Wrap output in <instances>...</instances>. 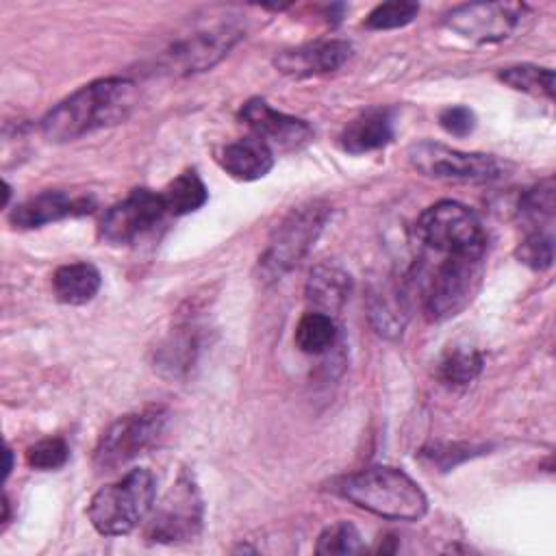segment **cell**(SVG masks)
<instances>
[{"label":"cell","instance_id":"6da1fadb","mask_svg":"<svg viewBox=\"0 0 556 556\" xmlns=\"http://www.w3.org/2000/svg\"><path fill=\"white\" fill-rule=\"evenodd\" d=\"M139 100L137 85L128 78L109 76L93 80L41 117V135L48 141L65 143L100 128L124 122Z\"/></svg>","mask_w":556,"mask_h":556},{"label":"cell","instance_id":"7a4b0ae2","mask_svg":"<svg viewBox=\"0 0 556 556\" xmlns=\"http://www.w3.org/2000/svg\"><path fill=\"white\" fill-rule=\"evenodd\" d=\"M337 493L354 506L393 521H415L428 510L419 484L397 467L376 465L337 482Z\"/></svg>","mask_w":556,"mask_h":556},{"label":"cell","instance_id":"3957f363","mask_svg":"<svg viewBox=\"0 0 556 556\" xmlns=\"http://www.w3.org/2000/svg\"><path fill=\"white\" fill-rule=\"evenodd\" d=\"M432 254V252H430ZM486 252L437 254L432 265L417 267L421 311L428 321H445L469 306L480 289Z\"/></svg>","mask_w":556,"mask_h":556},{"label":"cell","instance_id":"277c9868","mask_svg":"<svg viewBox=\"0 0 556 556\" xmlns=\"http://www.w3.org/2000/svg\"><path fill=\"white\" fill-rule=\"evenodd\" d=\"M156 482L150 469H130L124 478L98 489L87 506L91 526L104 536L132 532L152 510Z\"/></svg>","mask_w":556,"mask_h":556},{"label":"cell","instance_id":"5b68a950","mask_svg":"<svg viewBox=\"0 0 556 556\" xmlns=\"http://www.w3.org/2000/svg\"><path fill=\"white\" fill-rule=\"evenodd\" d=\"M330 217V206L321 200H311L289 211L274 228L265 252L258 258V276L263 282L280 280L311 252L319 232Z\"/></svg>","mask_w":556,"mask_h":556},{"label":"cell","instance_id":"8992f818","mask_svg":"<svg viewBox=\"0 0 556 556\" xmlns=\"http://www.w3.org/2000/svg\"><path fill=\"white\" fill-rule=\"evenodd\" d=\"M167 408L146 406L117 417L98 439L93 450V467L98 471H115L150 450L165 430Z\"/></svg>","mask_w":556,"mask_h":556},{"label":"cell","instance_id":"52a82bcc","mask_svg":"<svg viewBox=\"0 0 556 556\" xmlns=\"http://www.w3.org/2000/svg\"><path fill=\"white\" fill-rule=\"evenodd\" d=\"M417 239L432 254L486 252V235L471 208L454 200H441L428 206L417 224Z\"/></svg>","mask_w":556,"mask_h":556},{"label":"cell","instance_id":"ba28073f","mask_svg":"<svg viewBox=\"0 0 556 556\" xmlns=\"http://www.w3.org/2000/svg\"><path fill=\"white\" fill-rule=\"evenodd\" d=\"M408 163L426 178L443 182L484 185L506 176V163L493 154L463 152L437 141H417L408 148Z\"/></svg>","mask_w":556,"mask_h":556},{"label":"cell","instance_id":"9c48e42d","mask_svg":"<svg viewBox=\"0 0 556 556\" xmlns=\"http://www.w3.org/2000/svg\"><path fill=\"white\" fill-rule=\"evenodd\" d=\"M204 504L189 471H180L165 497L152 506L146 523V539L152 543L193 541L202 530Z\"/></svg>","mask_w":556,"mask_h":556},{"label":"cell","instance_id":"30bf717a","mask_svg":"<svg viewBox=\"0 0 556 556\" xmlns=\"http://www.w3.org/2000/svg\"><path fill=\"white\" fill-rule=\"evenodd\" d=\"M523 13L526 4L519 2H469L454 7L443 24L471 43H495L517 30Z\"/></svg>","mask_w":556,"mask_h":556},{"label":"cell","instance_id":"8fae6325","mask_svg":"<svg viewBox=\"0 0 556 556\" xmlns=\"http://www.w3.org/2000/svg\"><path fill=\"white\" fill-rule=\"evenodd\" d=\"M167 208L161 193L150 189H132L122 202L113 204L100 222V239L111 245H126L137 241L141 235L150 232L163 217Z\"/></svg>","mask_w":556,"mask_h":556},{"label":"cell","instance_id":"7c38bea8","mask_svg":"<svg viewBox=\"0 0 556 556\" xmlns=\"http://www.w3.org/2000/svg\"><path fill=\"white\" fill-rule=\"evenodd\" d=\"M239 39L241 30L232 26H217L213 30L195 33L165 50L161 56V67L169 74L182 76L204 72L224 59Z\"/></svg>","mask_w":556,"mask_h":556},{"label":"cell","instance_id":"4fadbf2b","mask_svg":"<svg viewBox=\"0 0 556 556\" xmlns=\"http://www.w3.org/2000/svg\"><path fill=\"white\" fill-rule=\"evenodd\" d=\"M239 117L254 137L271 148V152L300 150L313 139V128L304 119L276 111L261 98L248 100L241 106Z\"/></svg>","mask_w":556,"mask_h":556},{"label":"cell","instance_id":"5bb4252c","mask_svg":"<svg viewBox=\"0 0 556 556\" xmlns=\"http://www.w3.org/2000/svg\"><path fill=\"white\" fill-rule=\"evenodd\" d=\"M352 56V46L343 39L315 41L300 48L282 50L276 54L274 65L278 72L295 78L317 76L339 70Z\"/></svg>","mask_w":556,"mask_h":556},{"label":"cell","instance_id":"9a60e30c","mask_svg":"<svg viewBox=\"0 0 556 556\" xmlns=\"http://www.w3.org/2000/svg\"><path fill=\"white\" fill-rule=\"evenodd\" d=\"M93 211V200L91 198H74L63 191H43L37 193L20 204L9 215V222L15 228H41L46 224L65 219V217H76Z\"/></svg>","mask_w":556,"mask_h":556},{"label":"cell","instance_id":"2e32d148","mask_svg":"<svg viewBox=\"0 0 556 556\" xmlns=\"http://www.w3.org/2000/svg\"><path fill=\"white\" fill-rule=\"evenodd\" d=\"M219 165L237 180L250 182L269 174L274 167V152L258 137L250 135L222 148Z\"/></svg>","mask_w":556,"mask_h":556},{"label":"cell","instance_id":"e0dca14e","mask_svg":"<svg viewBox=\"0 0 556 556\" xmlns=\"http://www.w3.org/2000/svg\"><path fill=\"white\" fill-rule=\"evenodd\" d=\"M393 139V119L389 109H369L354 117L341 132L339 143L350 154H365L384 148Z\"/></svg>","mask_w":556,"mask_h":556},{"label":"cell","instance_id":"ac0fdd59","mask_svg":"<svg viewBox=\"0 0 556 556\" xmlns=\"http://www.w3.org/2000/svg\"><path fill=\"white\" fill-rule=\"evenodd\" d=\"M350 291H352L350 274L337 265L321 263L311 271L304 295H306V302L313 306V311L334 315L343 308L345 300L350 298Z\"/></svg>","mask_w":556,"mask_h":556},{"label":"cell","instance_id":"d6986e66","mask_svg":"<svg viewBox=\"0 0 556 556\" xmlns=\"http://www.w3.org/2000/svg\"><path fill=\"white\" fill-rule=\"evenodd\" d=\"M102 276L91 263H67L52 274V291L59 302L70 306L87 304L100 291Z\"/></svg>","mask_w":556,"mask_h":556},{"label":"cell","instance_id":"ffe728a7","mask_svg":"<svg viewBox=\"0 0 556 556\" xmlns=\"http://www.w3.org/2000/svg\"><path fill=\"white\" fill-rule=\"evenodd\" d=\"M369 319L384 337H397L406 324V304L400 289L382 285L369 293Z\"/></svg>","mask_w":556,"mask_h":556},{"label":"cell","instance_id":"44dd1931","mask_svg":"<svg viewBox=\"0 0 556 556\" xmlns=\"http://www.w3.org/2000/svg\"><path fill=\"white\" fill-rule=\"evenodd\" d=\"M519 222L523 224L526 232H552L554 224V180L547 178L530 189L519 200L517 206Z\"/></svg>","mask_w":556,"mask_h":556},{"label":"cell","instance_id":"7402d4cb","mask_svg":"<svg viewBox=\"0 0 556 556\" xmlns=\"http://www.w3.org/2000/svg\"><path fill=\"white\" fill-rule=\"evenodd\" d=\"M337 337H339V330H337L332 315H326L319 311H308L298 321L293 339H295V345L304 354L319 356L337 345Z\"/></svg>","mask_w":556,"mask_h":556},{"label":"cell","instance_id":"603a6c76","mask_svg":"<svg viewBox=\"0 0 556 556\" xmlns=\"http://www.w3.org/2000/svg\"><path fill=\"white\" fill-rule=\"evenodd\" d=\"M161 198H163L167 213L180 217V215H189V213L202 208L208 200V191H206V185L202 182V178L193 169H185L163 189Z\"/></svg>","mask_w":556,"mask_h":556},{"label":"cell","instance_id":"cb8c5ba5","mask_svg":"<svg viewBox=\"0 0 556 556\" xmlns=\"http://www.w3.org/2000/svg\"><path fill=\"white\" fill-rule=\"evenodd\" d=\"M482 371V354L473 348L456 345L445 352L439 363V378L452 387H465L473 382Z\"/></svg>","mask_w":556,"mask_h":556},{"label":"cell","instance_id":"d4e9b609","mask_svg":"<svg viewBox=\"0 0 556 556\" xmlns=\"http://www.w3.org/2000/svg\"><path fill=\"white\" fill-rule=\"evenodd\" d=\"M500 80L517 91L554 100V72L549 67L513 65L500 72Z\"/></svg>","mask_w":556,"mask_h":556},{"label":"cell","instance_id":"484cf974","mask_svg":"<svg viewBox=\"0 0 556 556\" xmlns=\"http://www.w3.org/2000/svg\"><path fill=\"white\" fill-rule=\"evenodd\" d=\"M315 552L321 556H334V554H358L365 552V543L361 532L350 521H337L321 530L317 536Z\"/></svg>","mask_w":556,"mask_h":556},{"label":"cell","instance_id":"4316f807","mask_svg":"<svg viewBox=\"0 0 556 556\" xmlns=\"http://www.w3.org/2000/svg\"><path fill=\"white\" fill-rule=\"evenodd\" d=\"M519 263L528 265L530 269L543 271L549 269L554 263V237L552 232H526L515 250Z\"/></svg>","mask_w":556,"mask_h":556},{"label":"cell","instance_id":"83f0119b","mask_svg":"<svg viewBox=\"0 0 556 556\" xmlns=\"http://www.w3.org/2000/svg\"><path fill=\"white\" fill-rule=\"evenodd\" d=\"M419 13V4L415 2H382L378 4L367 17H365V26L369 30H391V28H402L406 24H410Z\"/></svg>","mask_w":556,"mask_h":556},{"label":"cell","instance_id":"f1b7e54d","mask_svg":"<svg viewBox=\"0 0 556 556\" xmlns=\"http://www.w3.org/2000/svg\"><path fill=\"white\" fill-rule=\"evenodd\" d=\"M70 447L61 437H46L26 450V465L39 471H52L67 463Z\"/></svg>","mask_w":556,"mask_h":556},{"label":"cell","instance_id":"f546056e","mask_svg":"<svg viewBox=\"0 0 556 556\" xmlns=\"http://www.w3.org/2000/svg\"><path fill=\"white\" fill-rule=\"evenodd\" d=\"M486 445H471V443H430L421 450V458L428 460L430 465L439 467L441 471H447L456 467L458 463L482 454Z\"/></svg>","mask_w":556,"mask_h":556},{"label":"cell","instance_id":"4dcf8cb0","mask_svg":"<svg viewBox=\"0 0 556 556\" xmlns=\"http://www.w3.org/2000/svg\"><path fill=\"white\" fill-rule=\"evenodd\" d=\"M439 124L445 132H450L454 137H467L476 128V115L471 109L456 104V106H447L439 113Z\"/></svg>","mask_w":556,"mask_h":556},{"label":"cell","instance_id":"1f68e13d","mask_svg":"<svg viewBox=\"0 0 556 556\" xmlns=\"http://www.w3.org/2000/svg\"><path fill=\"white\" fill-rule=\"evenodd\" d=\"M11 465H13V454H11V450H7V469H4V478L11 473Z\"/></svg>","mask_w":556,"mask_h":556},{"label":"cell","instance_id":"d6a6232c","mask_svg":"<svg viewBox=\"0 0 556 556\" xmlns=\"http://www.w3.org/2000/svg\"><path fill=\"white\" fill-rule=\"evenodd\" d=\"M9 198H11V187H9V182H7V180H4V202H2V204H4V206H7V204H9Z\"/></svg>","mask_w":556,"mask_h":556}]
</instances>
